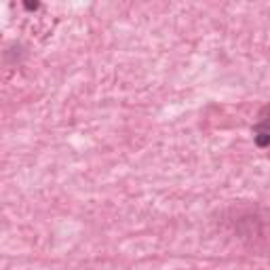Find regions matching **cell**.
<instances>
[{"label": "cell", "mask_w": 270, "mask_h": 270, "mask_svg": "<svg viewBox=\"0 0 270 270\" xmlns=\"http://www.w3.org/2000/svg\"><path fill=\"white\" fill-rule=\"evenodd\" d=\"M254 141L258 148H270V133L266 131H254Z\"/></svg>", "instance_id": "cell-1"}, {"label": "cell", "mask_w": 270, "mask_h": 270, "mask_svg": "<svg viewBox=\"0 0 270 270\" xmlns=\"http://www.w3.org/2000/svg\"><path fill=\"white\" fill-rule=\"evenodd\" d=\"M22 7H24L26 11H40V9H43V5H40V3H24Z\"/></svg>", "instance_id": "cell-2"}]
</instances>
